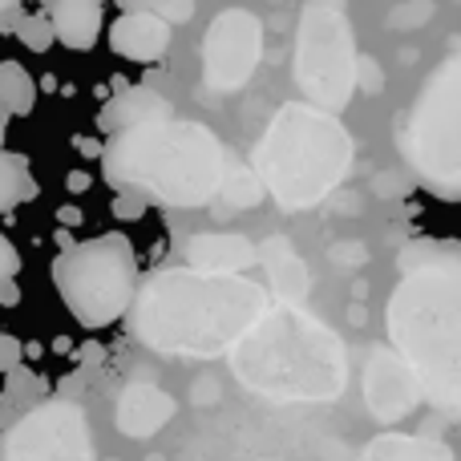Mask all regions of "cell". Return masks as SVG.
I'll return each instance as SVG.
<instances>
[{
	"mask_svg": "<svg viewBox=\"0 0 461 461\" xmlns=\"http://www.w3.org/2000/svg\"><path fill=\"white\" fill-rule=\"evenodd\" d=\"M401 279L384 328L433 409L461 421V243L417 239L397 259Z\"/></svg>",
	"mask_w": 461,
	"mask_h": 461,
	"instance_id": "obj_1",
	"label": "cell"
},
{
	"mask_svg": "<svg viewBox=\"0 0 461 461\" xmlns=\"http://www.w3.org/2000/svg\"><path fill=\"white\" fill-rule=\"evenodd\" d=\"M271 300L239 271L162 267L138 284L130 332L170 357H219L230 352L263 316Z\"/></svg>",
	"mask_w": 461,
	"mask_h": 461,
	"instance_id": "obj_2",
	"label": "cell"
},
{
	"mask_svg": "<svg viewBox=\"0 0 461 461\" xmlns=\"http://www.w3.org/2000/svg\"><path fill=\"white\" fill-rule=\"evenodd\" d=\"M102 167L118 191L175 211L207 207L227 183V150L203 122L158 118L110 134Z\"/></svg>",
	"mask_w": 461,
	"mask_h": 461,
	"instance_id": "obj_3",
	"label": "cell"
},
{
	"mask_svg": "<svg viewBox=\"0 0 461 461\" xmlns=\"http://www.w3.org/2000/svg\"><path fill=\"white\" fill-rule=\"evenodd\" d=\"M235 376L276 401H332L344 389V344L295 303L271 308L230 348Z\"/></svg>",
	"mask_w": 461,
	"mask_h": 461,
	"instance_id": "obj_4",
	"label": "cell"
},
{
	"mask_svg": "<svg viewBox=\"0 0 461 461\" xmlns=\"http://www.w3.org/2000/svg\"><path fill=\"white\" fill-rule=\"evenodd\" d=\"M352 134L332 110L292 102L271 118L251 162L267 194L284 211H308L344 183L352 170Z\"/></svg>",
	"mask_w": 461,
	"mask_h": 461,
	"instance_id": "obj_5",
	"label": "cell"
},
{
	"mask_svg": "<svg viewBox=\"0 0 461 461\" xmlns=\"http://www.w3.org/2000/svg\"><path fill=\"white\" fill-rule=\"evenodd\" d=\"M397 150L425 191L461 203V53L421 86L397 126Z\"/></svg>",
	"mask_w": 461,
	"mask_h": 461,
	"instance_id": "obj_6",
	"label": "cell"
},
{
	"mask_svg": "<svg viewBox=\"0 0 461 461\" xmlns=\"http://www.w3.org/2000/svg\"><path fill=\"white\" fill-rule=\"evenodd\" d=\"M53 284L81 328L118 324L138 295V255L122 230L86 239L53 259Z\"/></svg>",
	"mask_w": 461,
	"mask_h": 461,
	"instance_id": "obj_7",
	"label": "cell"
},
{
	"mask_svg": "<svg viewBox=\"0 0 461 461\" xmlns=\"http://www.w3.org/2000/svg\"><path fill=\"white\" fill-rule=\"evenodd\" d=\"M360 53L352 24L336 0H308L295 29V86L320 110H344L357 94Z\"/></svg>",
	"mask_w": 461,
	"mask_h": 461,
	"instance_id": "obj_8",
	"label": "cell"
},
{
	"mask_svg": "<svg viewBox=\"0 0 461 461\" xmlns=\"http://www.w3.org/2000/svg\"><path fill=\"white\" fill-rule=\"evenodd\" d=\"M263 57V21L247 8H223L203 37V86L211 94H235L251 81Z\"/></svg>",
	"mask_w": 461,
	"mask_h": 461,
	"instance_id": "obj_9",
	"label": "cell"
},
{
	"mask_svg": "<svg viewBox=\"0 0 461 461\" xmlns=\"http://www.w3.org/2000/svg\"><path fill=\"white\" fill-rule=\"evenodd\" d=\"M5 461H94L86 417L77 405H45L8 433Z\"/></svg>",
	"mask_w": 461,
	"mask_h": 461,
	"instance_id": "obj_10",
	"label": "cell"
},
{
	"mask_svg": "<svg viewBox=\"0 0 461 461\" xmlns=\"http://www.w3.org/2000/svg\"><path fill=\"white\" fill-rule=\"evenodd\" d=\"M365 401L373 409V417H381V421H401L421 401V384L409 373L405 360L397 357V348L373 352L368 373H365Z\"/></svg>",
	"mask_w": 461,
	"mask_h": 461,
	"instance_id": "obj_11",
	"label": "cell"
},
{
	"mask_svg": "<svg viewBox=\"0 0 461 461\" xmlns=\"http://www.w3.org/2000/svg\"><path fill=\"white\" fill-rule=\"evenodd\" d=\"M110 37V49L122 57V61H138V65H150L162 61L170 49V37H175V24L167 16L150 13V8H130L122 13L118 21L105 29Z\"/></svg>",
	"mask_w": 461,
	"mask_h": 461,
	"instance_id": "obj_12",
	"label": "cell"
},
{
	"mask_svg": "<svg viewBox=\"0 0 461 461\" xmlns=\"http://www.w3.org/2000/svg\"><path fill=\"white\" fill-rule=\"evenodd\" d=\"M170 413H175V401L162 389H154V384H130V389L118 393L113 421H118V429L126 433V438L142 441V438H150V433H158L162 425L170 421Z\"/></svg>",
	"mask_w": 461,
	"mask_h": 461,
	"instance_id": "obj_13",
	"label": "cell"
},
{
	"mask_svg": "<svg viewBox=\"0 0 461 461\" xmlns=\"http://www.w3.org/2000/svg\"><path fill=\"white\" fill-rule=\"evenodd\" d=\"M53 29L57 41L73 53H86L102 41L105 32V13H102V0H57L53 5Z\"/></svg>",
	"mask_w": 461,
	"mask_h": 461,
	"instance_id": "obj_14",
	"label": "cell"
},
{
	"mask_svg": "<svg viewBox=\"0 0 461 461\" xmlns=\"http://www.w3.org/2000/svg\"><path fill=\"white\" fill-rule=\"evenodd\" d=\"M183 255L191 267H203V271H243L259 259L251 239L243 235H194Z\"/></svg>",
	"mask_w": 461,
	"mask_h": 461,
	"instance_id": "obj_15",
	"label": "cell"
},
{
	"mask_svg": "<svg viewBox=\"0 0 461 461\" xmlns=\"http://www.w3.org/2000/svg\"><path fill=\"white\" fill-rule=\"evenodd\" d=\"M158 118H175L167 97L154 94V89H126V94H118L102 110V130L105 134H118V130L142 126V122H158Z\"/></svg>",
	"mask_w": 461,
	"mask_h": 461,
	"instance_id": "obj_16",
	"label": "cell"
},
{
	"mask_svg": "<svg viewBox=\"0 0 461 461\" xmlns=\"http://www.w3.org/2000/svg\"><path fill=\"white\" fill-rule=\"evenodd\" d=\"M360 461H457V457L441 441L409 438V433H384V438L368 441Z\"/></svg>",
	"mask_w": 461,
	"mask_h": 461,
	"instance_id": "obj_17",
	"label": "cell"
},
{
	"mask_svg": "<svg viewBox=\"0 0 461 461\" xmlns=\"http://www.w3.org/2000/svg\"><path fill=\"white\" fill-rule=\"evenodd\" d=\"M263 263L271 267V279L279 284V295H284V303L300 300L303 292H308V276H303V263L292 255V247L284 243V239H271L267 247H263Z\"/></svg>",
	"mask_w": 461,
	"mask_h": 461,
	"instance_id": "obj_18",
	"label": "cell"
},
{
	"mask_svg": "<svg viewBox=\"0 0 461 461\" xmlns=\"http://www.w3.org/2000/svg\"><path fill=\"white\" fill-rule=\"evenodd\" d=\"M29 199H37V178H32L29 158L0 150V211H13Z\"/></svg>",
	"mask_w": 461,
	"mask_h": 461,
	"instance_id": "obj_19",
	"label": "cell"
},
{
	"mask_svg": "<svg viewBox=\"0 0 461 461\" xmlns=\"http://www.w3.org/2000/svg\"><path fill=\"white\" fill-rule=\"evenodd\" d=\"M32 105H37V81H32V73L16 61H0V110L24 118V113H32Z\"/></svg>",
	"mask_w": 461,
	"mask_h": 461,
	"instance_id": "obj_20",
	"label": "cell"
},
{
	"mask_svg": "<svg viewBox=\"0 0 461 461\" xmlns=\"http://www.w3.org/2000/svg\"><path fill=\"white\" fill-rule=\"evenodd\" d=\"M263 178L259 175H251L247 167H235V170H227V183H223V199L230 203V211H243V207H255V203L263 199Z\"/></svg>",
	"mask_w": 461,
	"mask_h": 461,
	"instance_id": "obj_21",
	"label": "cell"
},
{
	"mask_svg": "<svg viewBox=\"0 0 461 461\" xmlns=\"http://www.w3.org/2000/svg\"><path fill=\"white\" fill-rule=\"evenodd\" d=\"M16 41L32 53H49L57 41V29H53V16H41V13H29L16 21Z\"/></svg>",
	"mask_w": 461,
	"mask_h": 461,
	"instance_id": "obj_22",
	"label": "cell"
},
{
	"mask_svg": "<svg viewBox=\"0 0 461 461\" xmlns=\"http://www.w3.org/2000/svg\"><path fill=\"white\" fill-rule=\"evenodd\" d=\"M138 8H150V13L167 16L170 24H183L194 16V0H138Z\"/></svg>",
	"mask_w": 461,
	"mask_h": 461,
	"instance_id": "obj_23",
	"label": "cell"
},
{
	"mask_svg": "<svg viewBox=\"0 0 461 461\" xmlns=\"http://www.w3.org/2000/svg\"><path fill=\"white\" fill-rule=\"evenodd\" d=\"M357 89L360 94H381L384 89V73H381V65L373 61V57H360V73H357Z\"/></svg>",
	"mask_w": 461,
	"mask_h": 461,
	"instance_id": "obj_24",
	"label": "cell"
},
{
	"mask_svg": "<svg viewBox=\"0 0 461 461\" xmlns=\"http://www.w3.org/2000/svg\"><path fill=\"white\" fill-rule=\"evenodd\" d=\"M24 348L21 340H16L13 332H0V373H16V365H21Z\"/></svg>",
	"mask_w": 461,
	"mask_h": 461,
	"instance_id": "obj_25",
	"label": "cell"
},
{
	"mask_svg": "<svg viewBox=\"0 0 461 461\" xmlns=\"http://www.w3.org/2000/svg\"><path fill=\"white\" fill-rule=\"evenodd\" d=\"M16 271H21V251H16V247L8 243V235L0 230V279H16Z\"/></svg>",
	"mask_w": 461,
	"mask_h": 461,
	"instance_id": "obj_26",
	"label": "cell"
},
{
	"mask_svg": "<svg viewBox=\"0 0 461 461\" xmlns=\"http://www.w3.org/2000/svg\"><path fill=\"white\" fill-rule=\"evenodd\" d=\"M13 303H21V287L16 279H0V308H13Z\"/></svg>",
	"mask_w": 461,
	"mask_h": 461,
	"instance_id": "obj_27",
	"label": "cell"
},
{
	"mask_svg": "<svg viewBox=\"0 0 461 461\" xmlns=\"http://www.w3.org/2000/svg\"><path fill=\"white\" fill-rule=\"evenodd\" d=\"M0 150H5V110H0Z\"/></svg>",
	"mask_w": 461,
	"mask_h": 461,
	"instance_id": "obj_28",
	"label": "cell"
},
{
	"mask_svg": "<svg viewBox=\"0 0 461 461\" xmlns=\"http://www.w3.org/2000/svg\"><path fill=\"white\" fill-rule=\"evenodd\" d=\"M16 5V0H0V13H8V8H13Z\"/></svg>",
	"mask_w": 461,
	"mask_h": 461,
	"instance_id": "obj_29",
	"label": "cell"
}]
</instances>
